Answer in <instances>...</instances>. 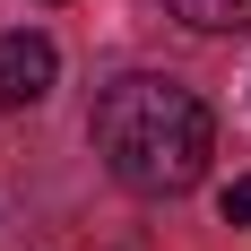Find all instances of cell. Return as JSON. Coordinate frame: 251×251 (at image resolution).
I'll use <instances>...</instances> for the list:
<instances>
[{
    "label": "cell",
    "mask_w": 251,
    "mask_h": 251,
    "mask_svg": "<svg viewBox=\"0 0 251 251\" xmlns=\"http://www.w3.org/2000/svg\"><path fill=\"white\" fill-rule=\"evenodd\" d=\"M87 130H96V156L113 165V182L148 191V200L191 191V182L208 174V148H217L208 104L191 96V87H174V78H148V70L113 78L96 96V122Z\"/></svg>",
    "instance_id": "cell-1"
},
{
    "label": "cell",
    "mask_w": 251,
    "mask_h": 251,
    "mask_svg": "<svg viewBox=\"0 0 251 251\" xmlns=\"http://www.w3.org/2000/svg\"><path fill=\"white\" fill-rule=\"evenodd\" d=\"M52 78H61V52L44 35H0V113H18V104H44Z\"/></svg>",
    "instance_id": "cell-2"
},
{
    "label": "cell",
    "mask_w": 251,
    "mask_h": 251,
    "mask_svg": "<svg viewBox=\"0 0 251 251\" xmlns=\"http://www.w3.org/2000/svg\"><path fill=\"white\" fill-rule=\"evenodd\" d=\"M182 26H200V35H234V26H251V0H165Z\"/></svg>",
    "instance_id": "cell-3"
},
{
    "label": "cell",
    "mask_w": 251,
    "mask_h": 251,
    "mask_svg": "<svg viewBox=\"0 0 251 251\" xmlns=\"http://www.w3.org/2000/svg\"><path fill=\"white\" fill-rule=\"evenodd\" d=\"M226 226H243V234H251V174H234V182H226Z\"/></svg>",
    "instance_id": "cell-4"
}]
</instances>
